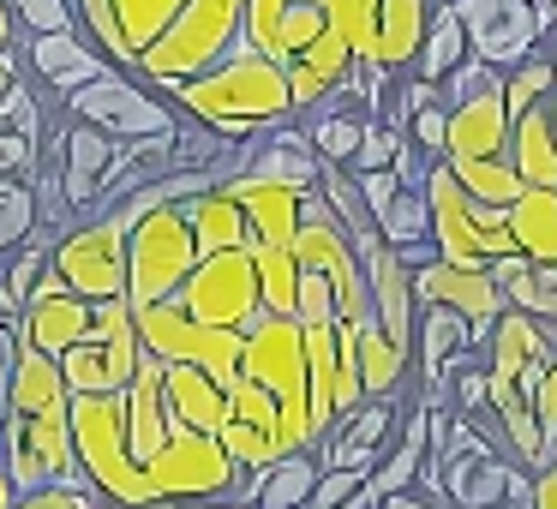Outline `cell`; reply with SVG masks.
<instances>
[{"mask_svg": "<svg viewBox=\"0 0 557 509\" xmlns=\"http://www.w3.org/2000/svg\"><path fill=\"white\" fill-rule=\"evenodd\" d=\"M240 18H246V0H186L181 18L145 49L138 78H145L150 90H169V85H181V78H198L205 66H216L222 54L240 42Z\"/></svg>", "mask_w": 557, "mask_h": 509, "instance_id": "4", "label": "cell"}, {"mask_svg": "<svg viewBox=\"0 0 557 509\" xmlns=\"http://www.w3.org/2000/svg\"><path fill=\"white\" fill-rule=\"evenodd\" d=\"M485 276L497 282V294H504L509 306L533 312L540 324H557V264H528L521 252H509V258H497V264H485Z\"/></svg>", "mask_w": 557, "mask_h": 509, "instance_id": "29", "label": "cell"}, {"mask_svg": "<svg viewBox=\"0 0 557 509\" xmlns=\"http://www.w3.org/2000/svg\"><path fill=\"white\" fill-rule=\"evenodd\" d=\"M258 264V300L270 318H294L300 306V264H294V246H252Z\"/></svg>", "mask_w": 557, "mask_h": 509, "instance_id": "34", "label": "cell"}, {"mask_svg": "<svg viewBox=\"0 0 557 509\" xmlns=\"http://www.w3.org/2000/svg\"><path fill=\"white\" fill-rule=\"evenodd\" d=\"M0 461L13 492H42V485H66L78 480V456H73V396L54 401L42 413H0Z\"/></svg>", "mask_w": 557, "mask_h": 509, "instance_id": "6", "label": "cell"}, {"mask_svg": "<svg viewBox=\"0 0 557 509\" xmlns=\"http://www.w3.org/2000/svg\"><path fill=\"white\" fill-rule=\"evenodd\" d=\"M54 270L66 288L85 294L90 306L126 300V228L114 216H85L54 240Z\"/></svg>", "mask_w": 557, "mask_h": 509, "instance_id": "10", "label": "cell"}, {"mask_svg": "<svg viewBox=\"0 0 557 509\" xmlns=\"http://www.w3.org/2000/svg\"><path fill=\"white\" fill-rule=\"evenodd\" d=\"M181 204H157L126 228V306L133 312L138 306H157V300H174L181 282L198 264V246H193V228H186Z\"/></svg>", "mask_w": 557, "mask_h": 509, "instance_id": "5", "label": "cell"}, {"mask_svg": "<svg viewBox=\"0 0 557 509\" xmlns=\"http://www.w3.org/2000/svg\"><path fill=\"white\" fill-rule=\"evenodd\" d=\"M162 401H169V413L186 425V432H222V420H228V384H216L210 372H198V365H169L162 360Z\"/></svg>", "mask_w": 557, "mask_h": 509, "instance_id": "26", "label": "cell"}, {"mask_svg": "<svg viewBox=\"0 0 557 509\" xmlns=\"http://www.w3.org/2000/svg\"><path fill=\"white\" fill-rule=\"evenodd\" d=\"M126 138H109L102 126H85L66 114L61 126V162H54V193L66 210H97L102 216V186H109L114 162H121Z\"/></svg>", "mask_w": 557, "mask_h": 509, "instance_id": "15", "label": "cell"}, {"mask_svg": "<svg viewBox=\"0 0 557 509\" xmlns=\"http://www.w3.org/2000/svg\"><path fill=\"white\" fill-rule=\"evenodd\" d=\"M408 145V133H401L396 121H366V138L360 150H354V169L348 174H372V169H396V150Z\"/></svg>", "mask_w": 557, "mask_h": 509, "instance_id": "41", "label": "cell"}, {"mask_svg": "<svg viewBox=\"0 0 557 509\" xmlns=\"http://www.w3.org/2000/svg\"><path fill=\"white\" fill-rule=\"evenodd\" d=\"M54 264V246H42V240H25L13 258H7V270H0V282L18 294V300H30V288L42 282V270Z\"/></svg>", "mask_w": 557, "mask_h": 509, "instance_id": "43", "label": "cell"}, {"mask_svg": "<svg viewBox=\"0 0 557 509\" xmlns=\"http://www.w3.org/2000/svg\"><path fill=\"white\" fill-rule=\"evenodd\" d=\"M234 193V204L246 210V228H252V246H294V234H300V204L306 193H294V186L282 181H264V174H228L222 181Z\"/></svg>", "mask_w": 557, "mask_h": 509, "instance_id": "21", "label": "cell"}, {"mask_svg": "<svg viewBox=\"0 0 557 509\" xmlns=\"http://www.w3.org/2000/svg\"><path fill=\"white\" fill-rule=\"evenodd\" d=\"M377 234H384V246H396V252L432 246V210H425V186H401V193L389 198V210L377 216Z\"/></svg>", "mask_w": 557, "mask_h": 509, "instance_id": "36", "label": "cell"}, {"mask_svg": "<svg viewBox=\"0 0 557 509\" xmlns=\"http://www.w3.org/2000/svg\"><path fill=\"white\" fill-rule=\"evenodd\" d=\"M533 413H540V432L552 437V449H557V360L545 365V377L533 384Z\"/></svg>", "mask_w": 557, "mask_h": 509, "instance_id": "48", "label": "cell"}, {"mask_svg": "<svg viewBox=\"0 0 557 509\" xmlns=\"http://www.w3.org/2000/svg\"><path fill=\"white\" fill-rule=\"evenodd\" d=\"M396 425H401L396 396H366L360 408L342 413V420L324 432L318 461H324V468H360V473H372L377 456L389 449V432H396Z\"/></svg>", "mask_w": 557, "mask_h": 509, "instance_id": "19", "label": "cell"}, {"mask_svg": "<svg viewBox=\"0 0 557 509\" xmlns=\"http://www.w3.org/2000/svg\"><path fill=\"white\" fill-rule=\"evenodd\" d=\"M468 353H480L473 342V324L449 306H420V324H413V360H420V377L425 384H449Z\"/></svg>", "mask_w": 557, "mask_h": 509, "instance_id": "24", "label": "cell"}, {"mask_svg": "<svg viewBox=\"0 0 557 509\" xmlns=\"http://www.w3.org/2000/svg\"><path fill=\"white\" fill-rule=\"evenodd\" d=\"M545 54H552V61H557V25H552V49H545Z\"/></svg>", "mask_w": 557, "mask_h": 509, "instance_id": "54", "label": "cell"}, {"mask_svg": "<svg viewBox=\"0 0 557 509\" xmlns=\"http://www.w3.org/2000/svg\"><path fill=\"white\" fill-rule=\"evenodd\" d=\"M545 7H552V13H557V0H545Z\"/></svg>", "mask_w": 557, "mask_h": 509, "instance_id": "56", "label": "cell"}, {"mask_svg": "<svg viewBox=\"0 0 557 509\" xmlns=\"http://www.w3.org/2000/svg\"><path fill=\"white\" fill-rule=\"evenodd\" d=\"M174 300L186 306V318L210 330H252L264 318V300H258V264L252 246H234V252H210L193 264V276L181 282Z\"/></svg>", "mask_w": 557, "mask_h": 509, "instance_id": "9", "label": "cell"}, {"mask_svg": "<svg viewBox=\"0 0 557 509\" xmlns=\"http://www.w3.org/2000/svg\"><path fill=\"white\" fill-rule=\"evenodd\" d=\"M360 181V198H366V210H372V222L389 210V198L401 193V181H396V169H372V174H354Z\"/></svg>", "mask_w": 557, "mask_h": 509, "instance_id": "47", "label": "cell"}, {"mask_svg": "<svg viewBox=\"0 0 557 509\" xmlns=\"http://www.w3.org/2000/svg\"><path fill=\"white\" fill-rule=\"evenodd\" d=\"M18 30L30 37H49V30H78V7L73 0H13Z\"/></svg>", "mask_w": 557, "mask_h": 509, "instance_id": "42", "label": "cell"}, {"mask_svg": "<svg viewBox=\"0 0 557 509\" xmlns=\"http://www.w3.org/2000/svg\"><path fill=\"white\" fill-rule=\"evenodd\" d=\"M186 228H193V246H198V258H210V252H234V246H252V228H246V210L234 204V193L228 186H205V193H193L186 198Z\"/></svg>", "mask_w": 557, "mask_h": 509, "instance_id": "28", "label": "cell"}, {"mask_svg": "<svg viewBox=\"0 0 557 509\" xmlns=\"http://www.w3.org/2000/svg\"><path fill=\"white\" fill-rule=\"evenodd\" d=\"M198 509H252V504H240V497H210V504H198Z\"/></svg>", "mask_w": 557, "mask_h": 509, "instance_id": "53", "label": "cell"}, {"mask_svg": "<svg viewBox=\"0 0 557 509\" xmlns=\"http://www.w3.org/2000/svg\"><path fill=\"white\" fill-rule=\"evenodd\" d=\"M480 353H485V377H492V384H521L533 396L545 365L557 360V336H552V324H540L533 312L504 306V312L492 318V336H485Z\"/></svg>", "mask_w": 557, "mask_h": 509, "instance_id": "13", "label": "cell"}, {"mask_svg": "<svg viewBox=\"0 0 557 509\" xmlns=\"http://www.w3.org/2000/svg\"><path fill=\"white\" fill-rule=\"evenodd\" d=\"M61 377H66V396H97V389H109V348H102L97 330L78 336L61 353Z\"/></svg>", "mask_w": 557, "mask_h": 509, "instance_id": "40", "label": "cell"}, {"mask_svg": "<svg viewBox=\"0 0 557 509\" xmlns=\"http://www.w3.org/2000/svg\"><path fill=\"white\" fill-rule=\"evenodd\" d=\"M133 324H138L145 353H157V360L198 365V372H210L216 384H234V377H240V342H246V330H210V324H198V318H186L181 300L138 306Z\"/></svg>", "mask_w": 557, "mask_h": 509, "instance_id": "8", "label": "cell"}, {"mask_svg": "<svg viewBox=\"0 0 557 509\" xmlns=\"http://www.w3.org/2000/svg\"><path fill=\"white\" fill-rule=\"evenodd\" d=\"M552 468H557V456H552Z\"/></svg>", "mask_w": 557, "mask_h": 509, "instance_id": "58", "label": "cell"}, {"mask_svg": "<svg viewBox=\"0 0 557 509\" xmlns=\"http://www.w3.org/2000/svg\"><path fill=\"white\" fill-rule=\"evenodd\" d=\"M509 240L528 264H557V186H528L509 204Z\"/></svg>", "mask_w": 557, "mask_h": 509, "instance_id": "30", "label": "cell"}, {"mask_svg": "<svg viewBox=\"0 0 557 509\" xmlns=\"http://www.w3.org/2000/svg\"><path fill=\"white\" fill-rule=\"evenodd\" d=\"M377 509H444V504H432V497H425L420 485H408V492H389Z\"/></svg>", "mask_w": 557, "mask_h": 509, "instance_id": "50", "label": "cell"}, {"mask_svg": "<svg viewBox=\"0 0 557 509\" xmlns=\"http://www.w3.org/2000/svg\"><path fill=\"white\" fill-rule=\"evenodd\" d=\"M504 150H509V109H504V85L480 90V97L449 102L444 162H480V157H504Z\"/></svg>", "mask_w": 557, "mask_h": 509, "instance_id": "22", "label": "cell"}, {"mask_svg": "<svg viewBox=\"0 0 557 509\" xmlns=\"http://www.w3.org/2000/svg\"><path fill=\"white\" fill-rule=\"evenodd\" d=\"M37 222H42L37 186H30L25 174H18V181H0V264H7L30 234H37Z\"/></svg>", "mask_w": 557, "mask_h": 509, "instance_id": "37", "label": "cell"}, {"mask_svg": "<svg viewBox=\"0 0 557 509\" xmlns=\"http://www.w3.org/2000/svg\"><path fill=\"white\" fill-rule=\"evenodd\" d=\"M162 97H174V109L186 121L210 126L216 138H258L270 126L294 121V90H288V73H282L270 54L234 42L216 66H205L198 78H181L169 85Z\"/></svg>", "mask_w": 557, "mask_h": 509, "instance_id": "1", "label": "cell"}, {"mask_svg": "<svg viewBox=\"0 0 557 509\" xmlns=\"http://www.w3.org/2000/svg\"><path fill=\"white\" fill-rule=\"evenodd\" d=\"M181 7L186 0H102V30L90 42H97L121 73H138L145 49L181 18Z\"/></svg>", "mask_w": 557, "mask_h": 509, "instance_id": "20", "label": "cell"}, {"mask_svg": "<svg viewBox=\"0 0 557 509\" xmlns=\"http://www.w3.org/2000/svg\"><path fill=\"white\" fill-rule=\"evenodd\" d=\"M468 61V30H461L456 7H432V25H425V42L420 54H413V78H425V85H444L456 66Z\"/></svg>", "mask_w": 557, "mask_h": 509, "instance_id": "32", "label": "cell"}, {"mask_svg": "<svg viewBox=\"0 0 557 509\" xmlns=\"http://www.w3.org/2000/svg\"><path fill=\"white\" fill-rule=\"evenodd\" d=\"M449 174H456V186L468 198H480V204L492 210H509L528 186H521V174L509 169V157H480V162H449Z\"/></svg>", "mask_w": 557, "mask_h": 509, "instance_id": "35", "label": "cell"}, {"mask_svg": "<svg viewBox=\"0 0 557 509\" xmlns=\"http://www.w3.org/2000/svg\"><path fill=\"white\" fill-rule=\"evenodd\" d=\"M509 509H528V504H509Z\"/></svg>", "mask_w": 557, "mask_h": 509, "instance_id": "57", "label": "cell"}, {"mask_svg": "<svg viewBox=\"0 0 557 509\" xmlns=\"http://www.w3.org/2000/svg\"><path fill=\"white\" fill-rule=\"evenodd\" d=\"M401 133H408V145H420L425 157H444V138H449V102L432 97L425 109H413L408 121H401Z\"/></svg>", "mask_w": 557, "mask_h": 509, "instance_id": "44", "label": "cell"}, {"mask_svg": "<svg viewBox=\"0 0 557 509\" xmlns=\"http://www.w3.org/2000/svg\"><path fill=\"white\" fill-rule=\"evenodd\" d=\"M240 377L270 389L282 408V437L288 449H318L312 437V377H306V330L300 318H258L240 342Z\"/></svg>", "mask_w": 557, "mask_h": 509, "instance_id": "2", "label": "cell"}, {"mask_svg": "<svg viewBox=\"0 0 557 509\" xmlns=\"http://www.w3.org/2000/svg\"><path fill=\"white\" fill-rule=\"evenodd\" d=\"M282 73H288V90H294V114H300V109H318L324 97H336V90L348 85L354 49L342 42V30H324V37H318L312 49L294 54Z\"/></svg>", "mask_w": 557, "mask_h": 509, "instance_id": "25", "label": "cell"}, {"mask_svg": "<svg viewBox=\"0 0 557 509\" xmlns=\"http://www.w3.org/2000/svg\"><path fill=\"white\" fill-rule=\"evenodd\" d=\"M90 324H97V306H90L85 294L66 288V276L54 264L42 270V282L30 288L25 312H18V336H25L30 348L54 353V360H61L78 336H90Z\"/></svg>", "mask_w": 557, "mask_h": 509, "instance_id": "17", "label": "cell"}, {"mask_svg": "<svg viewBox=\"0 0 557 509\" xmlns=\"http://www.w3.org/2000/svg\"><path fill=\"white\" fill-rule=\"evenodd\" d=\"M552 121H557V90H552Z\"/></svg>", "mask_w": 557, "mask_h": 509, "instance_id": "55", "label": "cell"}, {"mask_svg": "<svg viewBox=\"0 0 557 509\" xmlns=\"http://www.w3.org/2000/svg\"><path fill=\"white\" fill-rule=\"evenodd\" d=\"M528 509H557V468L545 461L540 473H533V492H528Z\"/></svg>", "mask_w": 557, "mask_h": 509, "instance_id": "49", "label": "cell"}, {"mask_svg": "<svg viewBox=\"0 0 557 509\" xmlns=\"http://www.w3.org/2000/svg\"><path fill=\"white\" fill-rule=\"evenodd\" d=\"M18 85H25V73H18V49H0V97H13Z\"/></svg>", "mask_w": 557, "mask_h": 509, "instance_id": "51", "label": "cell"}, {"mask_svg": "<svg viewBox=\"0 0 557 509\" xmlns=\"http://www.w3.org/2000/svg\"><path fill=\"white\" fill-rule=\"evenodd\" d=\"M30 169H37V138L7 126V133H0V181H18V174L30 181Z\"/></svg>", "mask_w": 557, "mask_h": 509, "instance_id": "46", "label": "cell"}, {"mask_svg": "<svg viewBox=\"0 0 557 509\" xmlns=\"http://www.w3.org/2000/svg\"><path fill=\"white\" fill-rule=\"evenodd\" d=\"M408 365H413V353L396 348V342L377 330V318H366L360 324V384H366V396H396V389L408 384Z\"/></svg>", "mask_w": 557, "mask_h": 509, "instance_id": "33", "label": "cell"}, {"mask_svg": "<svg viewBox=\"0 0 557 509\" xmlns=\"http://www.w3.org/2000/svg\"><path fill=\"white\" fill-rule=\"evenodd\" d=\"M449 7L468 30V54L504 66V73L540 49L545 25H557L552 7H533V0H449Z\"/></svg>", "mask_w": 557, "mask_h": 509, "instance_id": "11", "label": "cell"}, {"mask_svg": "<svg viewBox=\"0 0 557 509\" xmlns=\"http://www.w3.org/2000/svg\"><path fill=\"white\" fill-rule=\"evenodd\" d=\"M557 90V61L545 49H533L528 61H516L504 73V109H509V121H516V114H528L533 102H545Z\"/></svg>", "mask_w": 557, "mask_h": 509, "instance_id": "38", "label": "cell"}, {"mask_svg": "<svg viewBox=\"0 0 557 509\" xmlns=\"http://www.w3.org/2000/svg\"><path fill=\"white\" fill-rule=\"evenodd\" d=\"M0 49H18V18H13V0H0Z\"/></svg>", "mask_w": 557, "mask_h": 509, "instance_id": "52", "label": "cell"}, {"mask_svg": "<svg viewBox=\"0 0 557 509\" xmlns=\"http://www.w3.org/2000/svg\"><path fill=\"white\" fill-rule=\"evenodd\" d=\"M366 121L372 114H318L306 126V145L318 150V162H336V169H354V150L366 138Z\"/></svg>", "mask_w": 557, "mask_h": 509, "instance_id": "39", "label": "cell"}, {"mask_svg": "<svg viewBox=\"0 0 557 509\" xmlns=\"http://www.w3.org/2000/svg\"><path fill=\"white\" fill-rule=\"evenodd\" d=\"M102 509H109V504H102Z\"/></svg>", "mask_w": 557, "mask_h": 509, "instance_id": "59", "label": "cell"}, {"mask_svg": "<svg viewBox=\"0 0 557 509\" xmlns=\"http://www.w3.org/2000/svg\"><path fill=\"white\" fill-rule=\"evenodd\" d=\"M360 252V270H366V294H372V318L396 348L413 353V324H420V294H413V270L396 246H384V234L354 246Z\"/></svg>", "mask_w": 557, "mask_h": 509, "instance_id": "16", "label": "cell"}, {"mask_svg": "<svg viewBox=\"0 0 557 509\" xmlns=\"http://www.w3.org/2000/svg\"><path fill=\"white\" fill-rule=\"evenodd\" d=\"M222 449L240 473L270 468L276 456H288V437H282V408L270 401V389H258L252 377H234L228 384V420H222Z\"/></svg>", "mask_w": 557, "mask_h": 509, "instance_id": "14", "label": "cell"}, {"mask_svg": "<svg viewBox=\"0 0 557 509\" xmlns=\"http://www.w3.org/2000/svg\"><path fill=\"white\" fill-rule=\"evenodd\" d=\"M360 485H366L360 468H324V473H318V485H312V504H306V509H342L354 492H360Z\"/></svg>", "mask_w": 557, "mask_h": 509, "instance_id": "45", "label": "cell"}, {"mask_svg": "<svg viewBox=\"0 0 557 509\" xmlns=\"http://www.w3.org/2000/svg\"><path fill=\"white\" fill-rule=\"evenodd\" d=\"M509 169L521 174V186H557V121H552V97L533 102L528 114L509 121Z\"/></svg>", "mask_w": 557, "mask_h": 509, "instance_id": "27", "label": "cell"}, {"mask_svg": "<svg viewBox=\"0 0 557 509\" xmlns=\"http://www.w3.org/2000/svg\"><path fill=\"white\" fill-rule=\"evenodd\" d=\"M425 210H432V246L444 264L485 270V264L516 252V240H509V210H492L480 198H468L444 157H432V169H425Z\"/></svg>", "mask_w": 557, "mask_h": 509, "instance_id": "3", "label": "cell"}, {"mask_svg": "<svg viewBox=\"0 0 557 509\" xmlns=\"http://www.w3.org/2000/svg\"><path fill=\"white\" fill-rule=\"evenodd\" d=\"M318 150L306 145V133H282L276 145H258L252 157H246V174H264V181H282L294 186V193H312L318 186Z\"/></svg>", "mask_w": 557, "mask_h": 509, "instance_id": "31", "label": "cell"}, {"mask_svg": "<svg viewBox=\"0 0 557 509\" xmlns=\"http://www.w3.org/2000/svg\"><path fill=\"white\" fill-rule=\"evenodd\" d=\"M109 54L85 37V30H49V37H30V73L54 90V97H73L78 85L109 73Z\"/></svg>", "mask_w": 557, "mask_h": 509, "instance_id": "23", "label": "cell"}, {"mask_svg": "<svg viewBox=\"0 0 557 509\" xmlns=\"http://www.w3.org/2000/svg\"><path fill=\"white\" fill-rule=\"evenodd\" d=\"M61 114H73L85 126H102L109 138H126V145L133 138H174L181 133V109H169L145 78L121 73V66H109L102 78H90L73 97H61Z\"/></svg>", "mask_w": 557, "mask_h": 509, "instance_id": "7", "label": "cell"}, {"mask_svg": "<svg viewBox=\"0 0 557 509\" xmlns=\"http://www.w3.org/2000/svg\"><path fill=\"white\" fill-rule=\"evenodd\" d=\"M324 30H336L330 0H246V18H240V42L270 54L276 66H288L300 49H312Z\"/></svg>", "mask_w": 557, "mask_h": 509, "instance_id": "12", "label": "cell"}, {"mask_svg": "<svg viewBox=\"0 0 557 509\" xmlns=\"http://www.w3.org/2000/svg\"><path fill=\"white\" fill-rule=\"evenodd\" d=\"M413 294H420V306H449V312H461L473 324V342H480V348H485V336H492V318L509 306L485 270L444 264V258H425V264L413 270Z\"/></svg>", "mask_w": 557, "mask_h": 509, "instance_id": "18", "label": "cell"}]
</instances>
